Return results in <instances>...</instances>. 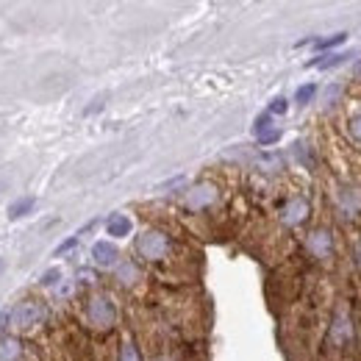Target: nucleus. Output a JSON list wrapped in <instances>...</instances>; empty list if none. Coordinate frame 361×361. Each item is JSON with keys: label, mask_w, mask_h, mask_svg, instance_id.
Listing matches in <instances>:
<instances>
[{"label": "nucleus", "mask_w": 361, "mask_h": 361, "mask_svg": "<svg viewBox=\"0 0 361 361\" xmlns=\"http://www.w3.org/2000/svg\"><path fill=\"white\" fill-rule=\"evenodd\" d=\"M106 231H109V236H128L131 233V220L126 214H111L109 223H106Z\"/></svg>", "instance_id": "nucleus-11"}, {"label": "nucleus", "mask_w": 361, "mask_h": 361, "mask_svg": "<svg viewBox=\"0 0 361 361\" xmlns=\"http://www.w3.org/2000/svg\"><path fill=\"white\" fill-rule=\"evenodd\" d=\"M34 206H37L34 197H20V200H14V203L8 206V220H20V217H25Z\"/></svg>", "instance_id": "nucleus-12"}, {"label": "nucleus", "mask_w": 361, "mask_h": 361, "mask_svg": "<svg viewBox=\"0 0 361 361\" xmlns=\"http://www.w3.org/2000/svg\"><path fill=\"white\" fill-rule=\"evenodd\" d=\"M59 278H61V272L53 267V270H47L45 275H42V283H45V286H53V283H56Z\"/></svg>", "instance_id": "nucleus-20"}, {"label": "nucleus", "mask_w": 361, "mask_h": 361, "mask_svg": "<svg viewBox=\"0 0 361 361\" xmlns=\"http://www.w3.org/2000/svg\"><path fill=\"white\" fill-rule=\"evenodd\" d=\"M136 250H139L142 259L161 262V259L170 253V239H167L161 231H145V233L136 239Z\"/></svg>", "instance_id": "nucleus-2"}, {"label": "nucleus", "mask_w": 361, "mask_h": 361, "mask_svg": "<svg viewBox=\"0 0 361 361\" xmlns=\"http://www.w3.org/2000/svg\"><path fill=\"white\" fill-rule=\"evenodd\" d=\"M336 206L345 217H356L361 212V189L356 186H345L339 195H336Z\"/></svg>", "instance_id": "nucleus-8"}, {"label": "nucleus", "mask_w": 361, "mask_h": 361, "mask_svg": "<svg viewBox=\"0 0 361 361\" xmlns=\"http://www.w3.org/2000/svg\"><path fill=\"white\" fill-rule=\"evenodd\" d=\"M214 200H217V189H214L212 183H197V186H192V189L186 192V206H189L192 212L209 209Z\"/></svg>", "instance_id": "nucleus-7"}, {"label": "nucleus", "mask_w": 361, "mask_h": 361, "mask_svg": "<svg viewBox=\"0 0 361 361\" xmlns=\"http://www.w3.org/2000/svg\"><path fill=\"white\" fill-rule=\"evenodd\" d=\"M348 131H350V136H353L356 142H361V114H353V117H350Z\"/></svg>", "instance_id": "nucleus-18"}, {"label": "nucleus", "mask_w": 361, "mask_h": 361, "mask_svg": "<svg viewBox=\"0 0 361 361\" xmlns=\"http://www.w3.org/2000/svg\"><path fill=\"white\" fill-rule=\"evenodd\" d=\"M356 73H361V64H359V67H356Z\"/></svg>", "instance_id": "nucleus-24"}, {"label": "nucleus", "mask_w": 361, "mask_h": 361, "mask_svg": "<svg viewBox=\"0 0 361 361\" xmlns=\"http://www.w3.org/2000/svg\"><path fill=\"white\" fill-rule=\"evenodd\" d=\"M348 39V34H334V37H325V39H314L312 45L317 47V50H331V47L342 45Z\"/></svg>", "instance_id": "nucleus-14"}, {"label": "nucleus", "mask_w": 361, "mask_h": 361, "mask_svg": "<svg viewBox=\"0 0 361 361\" xmlns=\"http://www.w3.org/2000/svg\"><path fill=\"white\" fill-rule=\"evenodd\" d=\"M120 361H142L139 359V353H136L134 342H126V345H123V350H120Z\"/></svg>", "instance_id": "nucleus-17"}, {"label": "nucleus", "mask_w": 361, "mask_h": 361, "mask_svg": "<svg viewBox=\"0 0 361 361\" xmlns=\"http://www.w3.org/2000/svg\"><path fill=\"white\" fill-rule=\"evenodd\" d=\"M92 256H94V262H97L100 267H111V264L120 259V250H117L111 242H94Z\"/></svg>", "instance_id": "nucleus-10"}, {"label": "nucleus", "mask_w": 361, "mask_h": 361, "mask_svg": "<svg viewBox=\"0 0 361 361\" xmlns=\"http://www.w3.org/2000/svg\"><path fill=\"white\" fill-rule=\"evenodd\" d=\"M90 319L97 325V328H109V325H114V319H117V309H114V303H111L106 295L92 298Z\"/></svg>", "instance_id": "nucleus-5"}, {"label": "nucleus", "mask_w": 361, "mask_h": 361, "mask_svg": "<svg viewBox=\"0 0 361 361\" xmlns=\"http://www.w3.org/2000/svg\"><path fill=\"white\" fill-rule=\"evenodd\" d=\"M348 56H342V53H331V56H319L314 61H309V67H319V70H331V67H336V64H342Z\"/></svg>", "instance_id": "nucleus-13"}, {"label": "nucleus", "mask_w": 361, "mask_h": 361, "mask_svg": "<svg viewBox=\"0 0 361 361\" xmlns=\"http://www.w3.org/2000/svg\"><path fill=\"white\" fill-rule=\"evenodd\" d=\"M73 245H78V236H70V239H67V242H61V245H59V247H56V256H61V253H67V250H70V247H73Z\"/></svg>", "instance_id": "nucleus-21"}, {"label": "nucleus", "mask_w": 361, "mask_h": 361, "mask_svg": "<svg viewBox=\"0 0 361 361\" xmlns=\"http://www.w3.org/2000/svg\"><path fill=\"white\" fill-rule=\"evenodd\" d=\"M253 131H256V139H259V145H272V142H278V139H281V131L272 126V114H270V111H264V114L256 120Z\"/></svg>", "instance_id": "nucleus-9"}, {"label": "nucleus", "mask_w": 361, "mask_h": 361, "mask_svg": "<svg viewBox=\"0 0 361 361\" xmlns=\"http://www.w3.org/2000/svg\"><path fill=\"white\" fill-rule=\"evenodd\" d=\"M317 94V87L314 84H306V87H300V90L295 92V100L303 106V103H312V97Z\"/></svg>", "instance_id": "nucleus-15"}, {"label": "nucleus", "mask_w": 361, "mask_h": 361, "mask_svg": "<svg viewBox=\"0 0 361 361\" xmlns=\"http://www.w3.org/2000/svg\"><path fill=\"white\" fill-rule=\"evenodd\" d=\"M309 214H312V206H309V200L300 197V195L289 197V200L281 206V223H283L286 228L303 226V223L309 220Z\"/></svg>", "instance_id": "nucleus-3"}, {"label": "nucleus", "mask_w": 361, "mask_h": 361, "mask_svg": "<svg viewBox=\"0 0 361 361\" xmlns=\"http://www.w3.org/2000/svg\"><path fill=\"white\" fill-rule=\"evenodd\" d=\"M353 339V317H350V309L345 303H339L334 309V317H331V328H328V342L334 348H345L348 342Z\"/></svg>", "instance_id": "nucleus-1"}, {"label": "nucleus", "mask_w": 361, "mask_h": 361, "mask_svg": "<svg viewBox=\"0 0 361 361\" xmlns=\"http://www.w3.org/2000/svg\"><path fill=\"white\" fill-rule=\"evenodd\" d=\"M306 250L314 256L317 262H328L334 256V233L331 228H314L306 239Z\"/></svg>", "instance_id": "nucleus-4"}, {"label": "nucleus", "mask_w": 361, "mask_h": 361, "mask_svg": "<svg viewBox=\"0 0 361 361\" xmlns=\"http://www.w3.org/2000/svg\"><path fill=\"white\" fill-rule=\"evenodd\" d=\"M286 109H289V106H286V97H275V100L270 103V109H267V111H270V114H283Z\"/></svg>", "instance_id": "nucleus-19"}, {"label": "nucleus", "mask_w": 361, "mask_h": 361, "mask_svg": "<svg viewBox=\"0 0 361 361\" xmlns=\"http://www.w3.org/2000/svg\"><path fill=\"white\" fill-rule=\"evenodd\" d=\"M339 94H342V84H328L325 87V106H334L339 100Z\"/></svg>", "instance_id": "nucleus-16"}, {"label": "nucleus", "mask_w": 361, "mask_h": 361, "mask_svg": "<svg viewBox=\"0 0 361 361\" xmlns=\"http://www.w3.org/2000/svg\"><path fill=\"white\" fill-rule=\"evenodd\" d=\"M353 259H356V267H361V242L356 245V250H353Z\"/></svg>", "instance_id": "nucleus-22"}, {"label": "nucleus", "mask_w": 361, "mask_h": 361, "mask_svg": "<svg viewBox=\"0 0 361 361\" xmlns=\"http://www.w3.org/2000/svg\"><path fill=\"white\" fill-rule=\"evenodd\" d=\"M45 317H47V312L42 303H23V306L14 309L11 322H14L17 328H31V325H39Z\"/></svg>", "instance_id": "nucleus-6"}, {"label": "nucleus", "mask_w": 361, "mask_h": 361, "mask_svg": "<svg viewBox=\"0 0 361 361\" xmlns=\"http://www.w3.org/2000/svg\"><path fill=\"white\" fill-rule=\"evenodd\" d=\"M6 270V262H3V259H0V272Z\"/></svg>", "instance_id": "nucleus-23"}]
</instances>
